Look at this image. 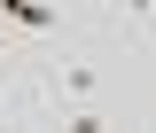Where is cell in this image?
<instances>
[{"instance_id":"obj_2","label":"cell","mask_w":156,"mask_h":133,"mask_svg":"<svg viewBox=\"0 0 156 133\" xmlns=\"http://www.w3.org/2000/svg\"><path fill=\"white\" fill-rule=\"evenodd\" d=\"M0 31H8V47H16V39H62L70 24H62L55 0H0Z\"/></svg>"},{"instance_id":"obj_1","label":"cell","mask_w":156,"mask_h":133,"mask_svg":"<svg viewBox=\"0 0 156 133\" xmlns=\"http://www.w3.org/2000/svg\"><path fill=\"white\" fill-rule=\"evenodd\" d=\"M39 117H55L70 133H101L109 125V71H101L86 47L55 39V55L39 63Z\"/></svg>"},{"instance_id":"obj_3","label":"cell","mask_w":156,"mask_h":133,"mask_svg":"<svg viewBox=\"0 0 156 133\" xmlns=\"http://www.w3.org/2000/svg\"><path fill=\"white\" fill-rule=\"evenodd\" d=\"M148 63H156V47H148Z\"/></svg>"}]
</instances>
